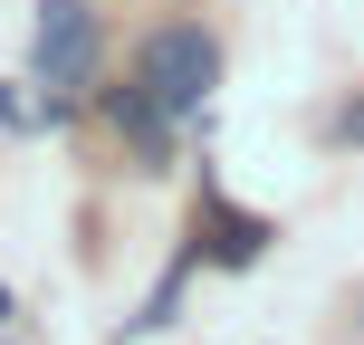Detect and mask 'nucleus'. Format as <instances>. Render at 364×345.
I'll list each match as a JSON object with an SVG mask.
<instances>
[{
	"label": "nucleus",
	"instance_id": "4",
	"mask_svg": "<svg viewBox=\"0 0 364 345\" xmlns=\"http://www.w3.org/2000/svg\"><path fill=\"white\" fill-rule=\"evenodd\" d=\"M336 134H346V144H364V96H355L346 115H336Z\"/></svg>",
	"mask_w": 364,
	"mask_h": 345
},
{
	"label": "nucleus",
	"instance_id": "5",
	"mask_svg": "<svg viewBox=\"0 0 364 345\" xmlns=\"http://www.w3.org/2000/svg\"><path fill=\"white\" fill-rule=\"evenodd\" d=\"M355 307H364V297H355Z\"/></svg>",
	"mask_w": 364,
	"mask_h": 345
},
{
	"label": "nucleus",
	"instance_id": "2",
	"mask_svg": "<svg viewBox=\"0 0 364 345\" xmlns=\"http://www.w3.org/2000/svg\"><path fill=\"white\" fill-rule=\"evenodd\" d=\"M29 68H38V87H87V68H96V10L87 0H38V48H29Z\"/></svg>",
	"mask_w": 364,
	"mask_h": 345
},
{
	"label": "nucleus",
	"instance_id": "1",
	"mask_svg": "<svg viewBox=\"0 0 364 345\" xmlns=\"http://www.w3.org/2000/svg\"><path fill=\"white\" fill-rule=\"evenodd\" d=\"M134 87H144L164 115H201V96L220 87V38L192 29V19L154 29V38H144V77H134Z\"/></svg>",
	"mask_w": 364,
	"mask_h": 345
},
{
	"label": "nucleus",
	"instance_id": "3",
	"mask_svg": "<svg viewBox=\"0 0 364 345\" xmlns=\"http://www.w3.org/2000/svg\"><path fill=\"white\" fill-rule=\"evenodd\" d=\"M0 125H38V106H29L19 87H0Z\"/></svg>",
	"mask_w": 364,
	"mask_h": 345
}]
</instances>
